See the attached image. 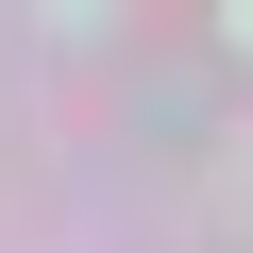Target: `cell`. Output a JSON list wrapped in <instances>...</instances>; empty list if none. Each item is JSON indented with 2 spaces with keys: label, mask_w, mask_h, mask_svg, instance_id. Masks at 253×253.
<instances>
[{
  "label": "cell",
  "mask_w": 253,
  "mask_h": 253,
  "mask_svg": "<svg viewBox=\"0 0 253 253\" xmlns=\"http://www.w3.org/2000/svg\"><path fill=\"white\" fill-rule=\"evenodd\" d=\"M219 17H236V68H253V0H219Z\"/></svg>",
  "instance_id": "obj_1"
}]
</instances>
